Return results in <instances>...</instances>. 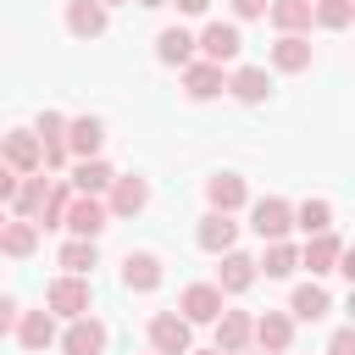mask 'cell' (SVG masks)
<instances>
[{
    "label": "cell",
    "mask_w": 355,
    "mask_h": 355,
    "mask_svg": "<svg viewBox=\"0 0 355 355\" xmlns=\"http://www.w3.org/2000/svg\"><path fill=\"white\" fill-rule=\"evenodd\" d=\"M194 349V327L178 311H155L150 316V355H189Z\"/></svg>",
    "instance_id": "obj_2"
},
{
    "label": "cell",
    "mask_w": 355,
    "mask_h": 355,
    "mask_svg": "<svg viewBox=\"0 0 355 355\" xmlns=\"http://www.w3.org/2000/svg\"><path fill=\"white\" fill-rule=\"evenodd\" d=\"M33 139H39V172L67 166V116H61V111H39Z\"/></svg>",
    "instance_id": "obj_4"
},
{
    "label": "cell",
    "mask_w": 355,
    "mask_h": 355,
    "mask_svg": "<svg viewBox=\"0 0 355 355\" xmlns=\"http://www.w3.org/2000/svg\"><path fill=\"white\" fill-rule=\"evenodd\" d=\"M161 277H166L161 255H150V250H128V261H122V283H128L133 294H155Z\"/></svg>",
    "instance_id": "obj_12"
},
{
    "label": "cell",
    "mask_w": 355,
    "mask_h": 355,
    "mask_svg": "<svg viewBox=\"0 0 355 355\" xmlns=\"http://www.w3.org/2000/svg\"><path fill=\"white\" fill-rule=\"evenodd\" d=\"M39 250V227L33 222H17V216H6V227H0V255H11V261H28Z\"/></svg>",
    "instance_id": "obj_27"
},
{
    "label": "cell",
    "mask_w": 355,
    "mask_h": 355,
    "mask_svg": "<svg viewBox=\"0 0 355 355\" xmlns=\"http://www.w3.org/2000/svg\"><path fill=\"white\" fill-rule=\"evenodd\" d=\"M67 205H72V189H50V194H44V211H39V222H33V227H39V233H44V227H61Z\"/></svg>",
    "instance_id": "obj_34"
},
{
    "label": "cell",
    "mask_w": 355,
    "mask_h": 355,
    "mask_svg": "<svg viewBox=\"0 0 355 355\" xmlns=\"http://www.w3.org/2000/svg\"><path fill=\"white\" fill-rule=\"evenodd\" d=\"M105 194H111V200H105V216H139V211L150 205V183H144L139 172H128V178L116 172Z\"/></svg>",
    "instance_id": "obj_9"
},
{
    "label": "cell",
    "mask_w": 355,
    "mask_h": 355,
    "mask_svg": "<svg viewBox=\"0 0 355 355\" xmlns=\"http://www.w3.org/2000/svg\"><path fill=\"white\" fill-rule=\"evenodd\" d=\"M194 50H200V61H211V67L239 61V50H244L239 22H205V28H200V39H194Z\"/></svg>",
    "instance_id": "obj_3"
},
{
    "label": "cell",
    "mask_w": 355,
    "mask_h": 355,
    "mask_svg": "<svg viewBox=\"0 0 355 355\" xmlns=\"http://www.w3.org/2000/svg\"><path fill=\"white\" fill-rule=\"evenodd\" d=\"M194 244H200L205 255H227V250L239 244V222H233V216H222V211H205V216H200V227H194Z\"/></svg>",
    "instance_id": "obj_11"
},
{
    "label": "cell",
    "mask_w": 355,
    "mask_h": 355,
    "mask_svg": "<svg viewBox=\"0 0 355 355\" xmlns=\"http://www.w3.org/2000/svg\"><path fill=\"white\" fill-rule=\"evenodd\" d=\"M139 6H166V0H139Z\"/></svg>",
    "instance_id": "obj_41"
},
{
    "label": "cell",
    "mask_w": 355,
    "mask_h": 355,
    "mask_svg": "<svg viewBox=\"0 0 355 355\" xmlns=\"http://www.w3.org/2000/svg\"><path fill=\"white\" fill-rule=\"evenodd\" d=\"M222 300H227V294H222L216 283H189V288H183V300H178V316H183L189 327H194V322H216V316L227 311Z\"/></svg>",
    "instance_id": "obj_10"
},
{
    "label": "cell",
    "mask_w": 355,
    "mask_h": 355,
    "mask_svg": "<svg viewBox=\"0 0 355 355\" xmlns=\"http://www.w3.org/2000/svg\"><path fill=\"white\" fill-rule=\"evenodd\" d=\"M100 144H105V122L100 116H67V155L89 161V155H100Z\"/></svg>",
    "instance_id": "obj_14"
},
{
    "label": "cell",
    "mask_w": 355,
    "mask_h": 355,
    "mask_svg": "<svg viewBox=\"0 0 355 355\" xmlns=\"http://www.w3.org/2000/svg\"><path fill=\"white\" fill-rule=\"evenodd\" d=\"M227 89V72L222 67H211V61H189L183 67V94L189 100H216Z\"/></svg>",
    "instance_id": "obj_16"
},
{
    "label": "cell",
    "mask_w": 355,
    "mask_h": 355,
    "mask_svg": "<svg viewBox=\"0 0 355 355\" xmlns=\"http://www.w3.org/2000/svg\"><path fill=\"white\" fill-rule=\"evenodd\" d=\"M111 178H116V172H111L100 155H89V161L72 166V194H94V200H100V194L111 189Z\"/></svg>",
    "instance_id": "obj_28"
},
{
    "label": "cell",
    "mask_w": 355,
    "mask_h": 355,
    "mask_svg": "<svg viewBox=\"0 0 355 355\" xmlns=\"http://www.w3.org/2000/svg\"><path fill=\"white\" fill-rule=\"evenodd\" d=\"M327 311H333V294H327L322 283H300V288L288 294V316H294V322H322Z\"/></svg>",
    "instance_id": "obj_23"
},
{
    "label": "cell",
    "mask_w": 355,
    "mask_h": 355,
    "mask_svg": "<svg viewBox=\"0 0 355 355\" xmlns=\"http://www.w3.org/2000/svg\"><path fill=\"white\" fill-rule=\"evenodd\" d=\"M44 194H50V178H17V194L6 200L11 211H17V222H39V211H44Z\"/></svg>",
    "instance_id": "obj_20"
},
{
    "label": "cell",
    "mask_w": 355,
    "mask_h": 355,
    "mask_svg": "<svg viewBox=\"0 0 355 355\" xmlns=\"http://www.w3.org/2000/svg\"><path fill=\"white\" fill-rule=\"evenodd\" d=\"M227 94H233V100H244V105H261V100L272 94L266 67H239V72H227Z\"/></svg>",
    "instance_id": "obj_25"
},
{
    "label": "cell",
    "mask_w": 355,
    "mask_h": 355,
    "mask_svg": "<svg viewBox=\"0 0 355 355\" xmlns=\"http://www.w3.org/2000/svg\"><path fill=\"white\" fill-rule=\"evenodd\" d=\"M294 227L305 233V239H316V233H333V200H305V205H294Z\"/></svg>",
    "instance_id": "obj_30"
},
{
    "label": "cell",
    "mask_w": 355,
    "mask_h": 355,
    "mask_svg": "<svg viewBox=\"0 0 355 355\" xmlns=\"http://www.w3.org/2000/svg\"><path fill=\"white\" fill-rule=\"evenodd\" d=\"M0 227H6V205H0Z\"/></svg>",
    "instance_id": "obj_42"
},
{
    "label": "cell",
    "mask_w": 355,
    "mask_h": 355,
    "mask_svg": "<svg viewBox=\"0 0 355 355\" xmlns=\"http://www.w3.org/2000/svg\"><path fill=\"white\" fill-rule=\"evenodd\" d=\"M11 327H17V300H11V294H0V338H6Z\"/></svg>",
    "instance_id": "obj_37"
},
{
    "label": "cell",
    "mask_w": 355,
    "mask_h": 355,
    "mask_svg": "<svg viewBox=\"0 0 355 355\" xmlns=\"http://www.w3.org/2000/svg\"><path fill=\"white\" fill-rule=\"evenodd\" d=\"M0 161H6L17 178H33V172H39V139H33V128L0 133Z\"/></svg>",
    "instance_id": "obj_8"
},
{
    "label": "cell",
    "mask_w": 355,
    "mask_h": 355,
    "mask_svg": "<svg viewBox=\"0 0 355 355\" xmlns=\"http://www.w3.org/2000/svg\"><path fill=\"white\" fill-rule=\"evenodd\" d=\"M311 22L327 33H344L355 22V0H311Z\"/></svg>",
    "instance_id": "obj_33"
},
{
    "label": "cell",
    "mask_w": 355,
    "mask_h": 355,
    "mask_svg": "<svg viewBox=\"0 0 355 355\" xmlns=\"http://www.w3.org/2000/svg\"><path fill=\"white\" fill-rule=\"evenodd\" d=\"M205 200H211V211L233 216V211L250 200V189H244V178H239V172H216V178L205 183Z\"/></svg>",
    "instance_id": "obj_19"
},
{
    "label": "cell",
    "mask_w": 355,
    "mask_h": 355,
    "mask_svg": "<svg viewBox=\"0 0 355 355\" xmlns=\"http://www.w3.org/2000/svg\"><path fill=\"white\" fill-rule=\"evenodd\" d=\"M155 61L161 67H189L194 61V33L189 28H161L155 33Z\"/></svg>",
    "instance_id": "obj_24"
},
{
    "label": "cell",
    "mask_w": 355,
    "mask_h": 355,
    "mask_svg": "<svg viewBox=\"0 0 355 355\" xmlns=\"http://www.w3.org/2000/svg\"><path fill=\"white\" fill-rule=\"evenodd\" d=\"M166 6H178L183 17H205V11H211V0H166Z\"/></svg>",
    "instance_id": "obj_38"
},
{
    "label": "cell",
    "mask_w": 355,
    "mask_h": 355,
    "mask_svg": "<svg viewBox=\"0 0 355 355\" xmlns=\"http://www.w3.org/2000/svg\"><path fill=\"white\" fill-rule=\"evenodd\" d=\"M255 277H261V272H255V261H250L244 250H227L222 266H216V288H222V294H244Z\"/></svg>",
    "instance_id": "obj_22"
},
{
    "label": "cell",
    "mask_w": 355,
    "mask_h": 355,
    "mask_svg": "<svg viewBox=\"0 0 355 355\" xmlns=\"http://www.w3.org/2000/svg\"><path fill=\"white\" fill-rule=\"evenodd\" d=\"M89 300H94V294H89V277H72V272H61V277L44 288V311H50V316H67V322H72V316H89Z\"/></svg>",
    "instance_id": "obj_1"
},
{
    "label": "cell",
    "mask_w": 355,
    "mask_h": 355,
    "mask_svg": "<svg viewBox=\"0 0 355 355\" xmlns=\"http://www.w3.org/2000/svg\"><path fill=\"white\" fill-rule=\"evenodd\" d=\"M189 355H216V349H189Z\"/></svg>",
    "instance_id": "obj_40"
},
{
    "label": "cell",
    "mask_w": 355,
    "mask_h": 355,
    "mask_svg": "<svg viewBox=\"0 0 355 355\" xmlns=\"http://www.w3.org/2000/svg\"><path fill=\"white\" fill-rule=\"evenodd\" d=\"M67 28H72L78 39H100V33L111 28V11H105L100 0H67Z\"/></svg>",
    "instance_id": "obj_17"
},
{
    "label": "cell",
    "mask_w": 355,
    "mask_h": 355,
    "mask_svg": "<svg viewBox=\"0 0 355 355\" xmlns=\"http://www.w3.org/2000/svg\"><path fill=\"white\" fill-rule=\"evenodd\" d=\"M11 194H17V172H11V166H6V161H0V205H6V200H11Z\"/></svg>",
    "instance_id": "obj_39"
},
{
    "label": "cell",
    "mask_w": 355,
    "mask_h": 355,
    "mask_svg": "<svg viewBox=\"0 0 355 355\" xmlns=\"http://www.w3.org/2000/svg\"><path fill=\"white\" fill-rule=\"evenodd\" d=\"M266 17L277 33H311V0H272Z\"/></svg>",
    "instance_id": "obj_29"
},
{
    "label": "cell",
    "mask_w": 355,
    "mask_h": 355,
    "mask_svg": "<svg viewBox=\"0 0 355 355\" xmlns=\"http://www.w3.org/2000/svg\"><path fill=\"white\" fill-rule=\"evenodd\" d=\"M250 344H255L261 355H283V349L294 344V316H288V311H261V316L250 322Z\"/></svg>",
    "instance_id": "obj_5"
},
{
    "label": "cell",
    "mask_w": 355,
    "mask_h": 355,
    "mask_svg": "<svg viewBox=\"0 0 355 355\" xmlns=\"http://www.w3.org/2000/svg\"><path fill=\"white\" fill-rule=\"evenodd\" d=\"M338 255H344V239H338V233H316V239H305L300 266H311V277H322V272L338 266Z\"/></svg>",
    "instance_id": "obj_21"
},
{
    "label": "cell",
    "mask_w": 355,
    "mask_h": 355,
    "mask_svg": "<svg viewBox=\"0 0 355 355\" xmlns=\"http://www.w3.org/2000/svg\"><path fill=\"white\" fill-rule=\"evenodd\" d=\"M100 6H105V11H111V6H116V0H100Z\"/></svg>",
    "instance_id": "obj_44"
},
{
    "label": "cell",
    "mask_w": 355,
    "mask_h": 355,
    "mask_svg": "<svg viewBox=\"0 0 355 355\" xmlns=\"http://www.w3.org/2000/svg\"><path fill=\"white\" fill-rule=\"evenodd\" d=\"M250 322H255L250 311H222V316L211 322V327H216V344H211V349H216V355H239V349H250Z\"/></svg>",
    "instance_id": "obj_15"
},
{
    "label": "cell",
    "mask_w": 355,
    "mask_h": 355,
    "mask_svg": "<svg viewBox=\"0 0 355 355\" xmlns=\"http://www.w3.org/2000/svg\"><path fill=\"white\" fill-rule=\"evenodd\" d=\"M17 338H22V349H33V355L50 349V344H55V316H50V311H22V316H17Z\"/></svg>",
    "instance_id": "obj_26"
},
{
    "label": "cell",
    "mask_w": 355,
    "mask_h": 355,
    "mask_svg": "<svg viewBox=\"0 0 355 355\" xmlns=\"http://www.w3.org/2000/svg\"><path fill=\"white\" fill-rule=\"evenodd\" d=\"M55 261H61V272H72V277H89V272L100 266V250H94V239H67Z\"/></svg>",
    "instance_id": "obj_31"
},
{
    "label": "cell",
    "mask_w": 355,
    "mask_h": 355,
    "mask_svg": "<svg viewBox=\"0 0 355 355\" xmlns=\"http://www.w3.org/2000/svg\"><path fill=\"white\" fill-rule=\"evenodd\" d=\"M105 200H94V194H72V205H67V216H61V227L72 233V239H100L105 233Z\"/></svg>",
    "instance_id": "obj_6"
},
{
    "label": "cell",
    "mask_w": 355,
    "mask_h": 355,
    "mask_svg": "<svg viewBox=\"0 0 355 355\" xmlns=\"http://www.w3.org/2000/svg\"><path fill=\"white\" fill-rule=\"evenodd\" d=\"M227 6H233V17H239V22H255V17H266V6H272V0H227Z\"/></svg>",
    "instance_id": "obj_35"
},
{
    "label": "cell",
    "mask_w": 355,
    "mask_h": 355,
    "mask_svg": "<svg viewBox=\"0 0 355 355\" xmlns=\"http://www.w3.org/2000/svg\"><path fill=\"white\" fill-rule=\"evenodd\" d=\"M61 355H105V322L72 316L67 333H61Z\"/></svg>",
    "instance_id": "obj_13"
},
{
    "label": "cell",
    "mask_w": 355,
    "mask_h": 355,
    "mask_svg": "<svg viewBox=\"0 0 355 355\" xmlns=\"http://www.w3.org/2000/svg\"><path fill=\"white\" fill-rule=\"evenodd\" d=\"M327 355H355V327H338L333 344H327Z\"/></svg>",
    "instance_id": "obj_36"
},
{
    "label": "cell",
    "mask_w": 355,
    "mask_h": 355,
    "mask_svg": "<svg viewBox=\"0 0 355 355\" xmlns=\"http://www.w3.org/2000/svg\"><path fill=\"white\" fill-rule=\"evenodd\" d=\"M250 227L272 244V239H288V227H294V205L283 200V194H266V200H255L250 205Z\"/></svg>",
    "instance_id": "obj_7"
},
{
    "label": "cell",
    "mask_w": 355,
    "mask_h": 355,
    "mask_svg": "<svg viewBox=\"0 0 355 355\" xmlns=\"http://www.w3.org/2000/svg\"><path fill=\"white\" fill-rule=\"evenodd\" d=\"M239 355H261V349H239Z\"/></svg>",
    "instance_id": "obj_43"
},
{
    "label": "cell",
    "mask_w": 355,
    "mask_h": 355,
    "mask_svg": "<svg viewBox=\"0 0 355 355\" xmlns=\"http://www.w3.org/2000/svg\"><path fill=\"white\" fill-rule=\"evenodd\" d=\"M311 33H277V44H272V67L277 72H305L311 67Z\"/></svg>",
    "instance_id": "obj_18"
},
{
    "label": "cell",
    "mask_w": 355,
    "mask_h": 355,
    "mask_svg": "<svg viewBox=\"0 0 355 355\" xmlns=\"http://www.w3.org/2000/svg\"><path fill=\"white\" fill-rule=\"evenodd\" d=\"M294 266H300V250H294L288 239H272L266 255L255 261V272H266V277H294Z\"/></svg>",
    "instance_id": "obj_32"
}]
</instances>
